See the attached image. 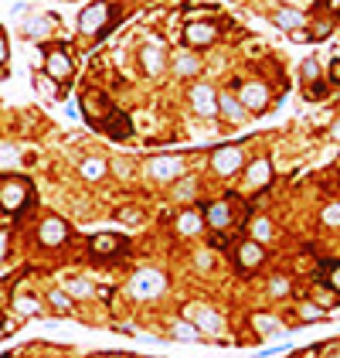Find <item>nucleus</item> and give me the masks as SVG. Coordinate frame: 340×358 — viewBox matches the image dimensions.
<instances>
[{"instance_id": "f3484780", "label": "nucleus", "mask_w": 340, "mask_h": 358, "mask_svg": "<svg viewBox=\"0 0 340 358\" xmlns=\"http://www.w3.org/2000/svg\"><path fill=\"white\" fill-rule=\"evenodd\" d=\"M218 113H221L228 123H242V120H249V109H245L242 99L232 96V92H221V96H218Z\"/></svg>"}, {"instance_id": "6ab92c4d", "label": "nucleus", "mask_w": 340, "mask_h": 358, "mask_svg": "<svg viewBox=\"0 0 340 358\" xmlns=\"http://www.w3.org/2000/svg\"><path fill=\"white\" fill-rule=\"evenodd\" d=\"M252 328L258 338H276V335H282V321H279L276 314H252Z\"/></svg>"}, {"instance_id": "2f4dec72", "label": "nucleus", "mask_w": 340, "mask_h": 358, "mask_svg": "<svg viewBox=\"0 0 340 358\" xmlns=\"http://www.w3.org/2000/svg\"><path fill=\"white\" fill-rule=\"evenodd\" d=\"M252 236H255V243H265V239L272 236V222L258 215V219H255V222H252Z\"/></svg>"}, {"instance_id": "79ce46f5", "label": "nucleus", "mask_w": 340, "mask_h": 358, "mask_svg": "<svg viewBox=\"0 0 340 358\" xmlns=\"http://www.w3.org/2000/svg\"><path fill=\"white\" fill-rule=\"evenodd\" d=\"M10 161H17V150L3 147V150H0V164H10Z\"/></svg>"}, {"instance_id": "7c9ffc66", "label": "nucleus", "mask_w": 340, "mask_h": 358, "mask_svg": "<svg viewBox=\"0 0 340 358\" xmlns=\"http://www.w3.org/2000/svg\"><path fill=\"white\" fill-rule=\"evenodd\" d=\"M194 191H197V181L184 178L177 188H173V198H177V201H187V198H194Z\"/></svg>"}, {"instance_id": "423d86ee", "label": "nucleus", "mask_w": 340, "mask_h": 358, "mask_svg": "<svg viewBox=\"0 0 340 358\" xmlns=\"http://www.w3.org/2000/svg\"><path fill=\"white\" fill-rule=\"evenodd\" d=\"M262 263H265V246L255 243V239H242L239 249H235V267H239V273L258 269Z\"/></svg>"}, {"instance_id": "0eeeda50", "label": "nucleus", "mask_w": 340, "mask_h": 358, "mask_svg": "<svg viewBox=\"0 0 340 358\" xmlns=\"http://www.w3.org/2000/svg\"><path fill=\"white\" fill-rule=\"evenodd\" d=\"M201 212H204V222H208L211 232H225V229L235 222V212H232V201H228V198L211 201V205H204Z\"/></svg>"}, {"instance_id": "5701e85b", "label": "nucleus", "mask_w": 340, "mask_h": 358, "mask_svg": "<svg viewBox=\"0 0 340 358\" xmlns=\"http://www.w3.org/2000/svg\"><path fill=\"white\" fill-rule=\"evenodd\" d=\"M170 338H180V342H201L204 335L197 331V324H194V321H184V317H180V321H173V324H170Z\"/></svg>"}, {"instance_id": "09e8293b", "label": "nucleus", "mask_w": 340, "mask_h": 358, "mask_svg": "<svg viewBox=\"0 0 340 358\" xmlns=\"http://www.w3.org/2000/svg\"><path fill=\"white\" fill-rule=\"evenodd\" d=\"M3 335H7V328H3V324H0V338H3Z\"/></svg>"}, {"instance_id": "f03ea898", "label": "nucleus", "mask_w": 340, "mask_h": 358, "mask_svg": "<svg viewBox=\"0 0 340 358\" xmlns=\"http://www.w3.org/2000/svg\"><path fill=\"white\" fill-rule=\"evenodd\" d=\"M24 205H31V181L0 178V208L3 212H21Z\"/></svg>"}, {"instance_id": "72a5a7b5", "label": "nucleus", "mask_w": 340, "mask_h": 358, "mask_svg": "<svg viewBox=\"0 0 340 358\" xmlns=\"http://www.w3.org/2000/svg\"><path fill=\"white\" fill-rule=\"evenodd\" d=\"M330 31H334V21H330V17H320V21H317V24L310 27V34H313L317 41H324V38H327Z\"/></svg>"}, {"instance_id": "a878e982", "label": "nucleus", "mask_w": 340, "mask_h": 358, "mask_svg": "<svg viewBox=\"0 0 340 358\" xmlns=\"http://www.w3.org/2000/svg\"><path fill=\"white\" fill-rule=\"evenodd\" d=\"M48 307H51L55 314H72V297H69L65 290H51V293H48Z\"/></svg>"}, {"instance_id": "cd10ccee", "label": "nucleus", "mask_w": 340, "mask_h": 358, "mask_svg": "<svg viewBox=\"0 0 340 358\" xmlns=\"http://www.w3.org/2000/svg\"><path fill=\"white\" fill-rule=\"evenodd\" d=\"M296 311H300V321H324V317H327V311H324L317 300H303Z\"/></svg>"}, {"instance_id": "1a4fd4ad", "label": "nucleus", "mask_w": 340, "mask_h": 358, "mask_svg": "<svg viewBox=\"0 0 340 358\" xmlns=\"http://www.w3.org/2000/svg\"><path fill=\"white\" fill-rule=\"evenodd\" d=\"M82 113H85V120H88L92 126H102V120L112 113V102H109V99H106L99 89H95V92L88 89L82 96Z\"/></svg>"}, {"instance_id": "de8ad7c7", "label": "nucleus", "mask_w": 340, "mask_h": 358, "mask_svg": "<svg viewBox=\"0 0 340 358\" xmlns=\"http://www.w3.org/2000/svg\"><path fill=\"white\" fill-rule=\"evenodd\" d=\"M330 137H337V140H340V120L334 123V126H330Z\"/></svg>"}, {"instance_id": "e433bc0d", "label": "nucleus", "mask_w": 340, "mask_h": 358, "mask_svg": "<svg viewBox=\"0 0 340 358\" xmlns=\"http://www.w3.org/2000/svg\"><path fill=\"white\" fill-rule=\"evenodd\" d=\"M320 219H324V225H330V229H337V225H340V205H327Z\"/></svg>"}, {"instance_id": "49530a36", "label": "nucleus", "mask_w": 340, "mask_h": 358, "mask_svg": "<svg viewBox=\"0 0 340 358\" xmlns=\"http://www.w3.org/2000/svg\"><path fill=\"white\" fill-rule=\"evenodd\" d=\"M3 253H7V236L0 232V260H3Z\"/></svg>"}, {"instance_id": "7ed1b4c3", "label": "nucleus", "mask_w": 340, "mask_h": 358, "mask_svg": "<svg viewBox=\"0 0 340 358\" xmlns=\"http://www.w3.org/2000/svg\"><path fill=\"white\" fill-rule=\"evenodd\" d=\"M167 290V276L160 273V269H140L136 276H133V283H130V293L136 297V300H154V297H160Z\"/></svg>"}, {"instance_id": "2eb2a0df", "label": "nucleus", "mask_w": 340, "mask_h": 358, "mask_svg": "<svg viewBox=\"0 0 340 358\" xmlns=\"http://www.w3.org/2000/svg\"><path fill=\"white\" fill-rule=\"evenodd\" d=\"M191 106H194L197 116L211 120V116H218V92L211 89V86H194L191 89Z\"/></svg>"}, {"instance_id": "412c9836", "label": "nucleus", "mask_w": 340, "mask_h": 358, "mask_svg": "<svg viewBox=\"0 0 340 358\" xmlns=\"http://www.w3.org/2000/svg\"><path fill=\"white\" fill-rule=\"evenodd\" d=\"M269 181H272V164L265 161V157H258L249 164V184L252 188H269Z\"/></svg>"}, {"instance_id": "c756f323", "label": "nucleus", "mask_w": 340, "mask_h": 358, "mask_svg": "<svg viewBox=\"0 0 340 358\" xmlns=\"http://www.w3.org/2000/svg\"><path fill=\"white\" fill-rule=\"evenodd\" d=\"M41 307H45V304L34 300V297H27V293H24V297H14V311H17V314H41Z\"/></svg>"}, {"instance_id": "a19ab883", "label": "nucleus", "mask_w": 340, "mask_h": 358, "mask_svg": "<svg viewBox=\"0 0 340 358\" xmlns=\"http://www.w3.org/2000/svg\"><path fill=\"white\" fill-rule=\"evenodd\" d=\"M116 219H126V222H140V212H136V208H119V212H116Z\"/></svg>"}, {"instance_id": "9b49d317", "label": "nucleus", "mask_w": 340, "mask_h": 358, "mask_svg": "<svg viewBox=\"0 0 340 358\" xmlns=\"http://www.w3.org/2000/svg\"><path fill=\"white\" fill-rule=\"evenodd\" d=\"M38 239H41V246H48V249L62 246V243L69 239V222L58 219V215H48V219L41 222V229H38Z\"/></svg>"}, {"instance_id": "4468645a", "label": "nucleus", "mask_w": 340, "mask_h": 358, "mask_svg": "<svg viewBox=\"0 0 340 358\" xmlns=\"http://www.w3.org/2000/svg\"><path fill=\"white\" fill-rule=\"evenodd\" d=\"M45 72H48L55 82H65V79H72V58H69V52H65V48H48Z\"/></svg>"}, {"instance_id": "6e6552de", "label": "nucleus", "mask_w": 340, "mask_h": 358, "mask_svg": "<svg viewBox=\"0 0 340 358\" xmlns=\"http://www.w3.org/2000/svg\"><path fill=\"white\" fill-rule=\"evenodd\" d=\"M215 41H218V27L211 21H194V24L184 27V45L187 48H208Z\"/></svg>"}, {"instance_id": "393cba45", "label": "nucleus", "mask_w": 340, "mask_h": 358, "mask_svg": "<svg viewBox=\"0 0 340 358\" xmlns=\"http://www.w3.org/2000/svg\"><path fill=\"white\" fill-rule=\"evenodd\" d=\"M65 293L69 297H95V287L88 280H82V276H69L65 280Z\"/></svg>"}, {"instance_id": "4be33fe9", "label": "nucleus", "mask_w": 340, "mask_h": 358, "mask_svg": "<svg viewBox=\"0 0 340 358\" xmlns=\"http://www.w3.org/2000/svg\"><path fill=\"white\" fill-rule=\"evenodd\" d=\"M272 24L276 27H286V31H296V27H303V14L293 10V7H282V10L272 14Z\"/></svg>"}, {"instance_id": "f704fd0d", "label": "nucleus", "mask_w": 340, "mask_h": 358, "mask_svg": "<svg viewBox=\"0 0 340 358\" xmlns=\"http://www.w3.org/2000/svg\"><path fill=\"white\" fill-rule=\"evenodd\" d=\"M300 72H303V82H306V86H310V82H320V65H317L313 58H306Z\"/></svg>"}, {"instance_id": "f8f14e48", "label": "nucleus", "mask_w": 340, "mask_h": 358, "mask_svg": "<svg viewBox=\"0 0 340 358\" xmlns=\"http://www.w3.org/2000/svg\"><path fill=\"white\" fill-rule=\"evenodd\" d=\"M239 99H242V106H245L249 113H262L272 96H269V86H265V82H242V86H239Z\"/></svg>"}, {"instance_id": "37998d69", "label": "nucleus", "mask_w": 340, "mask_h": 358, "mask_svg": "<svg viewBox=\"0 0 340 358\" xmlns=\"http://www.w3.org/2000/svg\"><path fill=\"white\" fill-rule=\"evenodd\" d=\"M330 82H337V86H340V58L330 65Z\"/></svg>"}, {"instance_id": "ddd939ff", "label": "nucleus", "mask_w": 340, "mask_h": 358, "mask_svg": "<svg viewBox=\"0 0 340 358\" xmlns=\"http://www.w3.org/2000/svg\"><path fill=\"white\" fill-rule=\"evenodd\" d=\"M194 324L204 338H221V331H225V317L215 307H194Z\"/></svg>"}, {"instance_id": "8fccbe9b", "label": "nucleus", "mask_w": 340, "mask_h": 358, "mask_svg": "<svg viewBox=\"0 0 340 358\" xmlns=\"http://www.w3.org/2000/svg\"><path fill=\"white\" fill-rule=\"evenodd\" d=\"M3 76H7V72H3V65H0V82H3Z\"/></svg>"}, {"instance_id": "58836bf2", "label": "nucleus", "mask_w": 340, "mask_h": 358, "mask_svg": "<svg viewBox=\"0 0 340 358\" xmlns=\"http://www.w3.org/2000/svg\"><path fill=\"white\" fill-rule=\"evenodd\" d=\"M34 82H38V92H45V96H58V92H55V86H51V82H55V79H51V76H48V72H45V76H38V79H34Z\"/></svg>"}, {"instance_id": "3c124183", "label": "nucleus", "mask_w": 340, "mask_h": 358, "mask_svg": "<svg viewBox=\"0 0 340 358\" xmlns=\"http://www.w3.org/2000/svg\"><path fill=\"white\" fill-rule=\"evenodd\" d=\"M303 358H313V355H303Z\"/></svg>"}, {"instance_id": "c03bdc74", "label": "nucleus", "mask_w": 340, "mask_h": 358, "mask_svg": "<svg viewBox=\"0 0 340 358\" xmlns=\"http://www.w3.org/2000/svg\"><path fill=\"white\" fill-rule=\"evenodd\" d=\"M211 246L221 249V246H225V236H221V232H211Z\"/></svg>"}, {"instance_id": "9d476101", "label": "nucleus", "mask_w": 340, "mask_h": 358, "mask_svg": "<svg viewBox=\"0 0 340 358\" xmlns=\"http://www.w3.org/2000/svg\"><path fill=\"white\" fill-rule=\"evenodd\" d=\"M147 171H150V178H154V181H177L180 175H184V161H180V157H173V154L150 157Z\"/></svg>"}, {"instance_id": "ea45409f", "label": "nucleus", "mask_w": 340, "mask_h": 358, "mask_svg": "<svg viewBox=\"0 0 340 358\" xmlns=\"http://www.w3.org/2000/svg\"><path fill=\"white\" fill-rule=\"evenodd\" d=\"M327 96V82H310L306 86V99H324Z\"/></svg>"}, {"instance_id": "aec40b11", "label": "nucleus", "mask_w": 340, "mask_h": 358, "mask_svg": "<svg viewBox=\"0 0 340 358\" xmlns=\"http://www.w3.org/2000/svg\"><path fill=\"white\" fill-rule=\"evenodd\" d=\"M140 62H143V69H147L150 76H157V72L164 69V45H160V41H154V48L147 45V48L140 52Z\"/></svg>"}, {"instance_id": "20e7f679", "label": "nucleus", "mask_w": 340, "mask_h": 358, "mask_svg": "<svg viewBox=\"0 0 340 358\" xmlns=\"http://www.w3.org/2000/svg\"><path fill=\"white\" fill-rule=\"evenodd\" d=\"M126 249H130V243H126L123 236H112V232H99V236L88 239L92 260H116V256H123Z\"/></svg>"}, {"instance_id": "c85d7f7f", "label": "nucleus", "mask_w": 340, "mask_h": 358, "mask_svg": "<svg viewBox=\"0 0 340 358\" xmlns=\"http://www.w3.org/2000/svg\"><path fill=\"white\" fill-rule=\"evenodd\" d=\"M48 27H51V17H31V21L24 24V34H27V38H45Z\"/></svg>"}, {"instance_id": "473e14b6", "label": "nucleus", "mask_w": 340, "mask_h": 358, "mask_svg": "<svg viewBox=\"0 0 340 358\" xmlns=\"http://www.w3.org/2000/svg\"><path fill=\"white\" fill-rule=\"evenodd\" d=\"M289 290H293V283L286 276H272V283H269V293L272 297H289Z\"/></svg>"}, {"instance_id": "b1692460", "label": "nucleus", "mask_w": 340, "mask_h": 358, "mask_svg": "<svg viewBox=\"0 0 340 358\" xmlns=\"http://www.w3.org/2000/svg\"><path fill=\"white\" fill-rule=\"evenodd\" d=\"M173 72H177V76H197V72H201V62H197L191 52H184V55L173 58Z\"/></svg>"}, {"instance_id": "4c0bfd02", "label": "nucleus", "mask_w": 340, "mask_h": 358, "mask_svg": "<svg viewBox=\"0 0 340 358\" xmlns=\"http://www.w3.org/2000/svg\"><path fill=\"white\" fill-rule=\"evenodd\" d=\"M334 293H337V290H317V293H313V300H317V304L327 311V307H334V300H337Z\"/></svg>"}, {"instance_id": "39448f33", "label": "nucleus", "mask_w": 340, "mask_h": 358, "mask_svg": "<svg viewBox=\"0 0 340 358\" xmlns=\"http://www.w3.org/2000/svg\"><path fill=\"white\" fill-rule=\"evenodd\" d=\"M211 168H215V175H239L242 168H245V157H242V147H218L215 154H211Z\"/></svg>"}, {"instance_id": "a211bd4d", "label": "nucleus", "mask_w": 340, "mask_h": 358, "mask_svg": "<svg viewBox=\"0 0 340 358\" xmlns=\"http://www.w3.org/2000/svg\"><path fill=\"white\" fill-rule=\"evenodd\" d=\"M204 225H208V222H204V212H197V208L177 215V232H180V236H197Z\"/></svg>"}, {"instance_id": "c9c22d12", "label": "nucleus", "mask_w": 340, "mask_h": 358, "mask_svg": "<svg viewBox=\"0 0 340 358\" xmlns=\"http://www.w3.org/2000/svg\"><path fill=\"white\" fill-rule=\"evenodd\" d=\"M324 276H327L330 290H337L340 293V263H324Z\"/></svg>"}, {"instance_id": "dca6fc26", "label": "nucleus", "mask_w": 340, "mask_h": 358, "mask_svg": "<svg viewBox=\"0 0 340 358\" xmlns=\"http://www.w3.org/2000/svg\"><path fill=\"white\" fill-rule=\"evenodd\" d=\"M106 137H112V140H126V137H133V120L126 116V113H119V109H112L106 120H102V126H99Z\"/></svg>"}, {"instance_id": "f257e3e1", "label": "nucleus", "mask_w": 340, "mask_h": 358, "mask_svg": "<svg viewBox=\"0 0 340 358\" xmlns=\"http://www.w3.org/2000/svg\"><path fill=\"white\" fill-rule=\"evenodd\" d=\"M112 24H116L112 21V3H106V0L88 3V7H82V14H79V31L82 34H92V38H106Z\"/></svg>"}, {"instance_id": "bb28decb", "label": "nucleus", "mask_w": 340, "mask_h": 358, "mask_svg": "<svg viewBox=\"0 0 340 358\" xmlns=\"http://www.w3.org/2000/svg\"><path fill=\"white\" fill-rule=\"evenodd\" d=\"M106 161L102 157H88V161H82V178L88 181H99V178H106Z\"/></svg>"}, {"instance_id": "a18cd8bd", "label": "nucleus", "mask_w": 340, "mask_h": 358, "mask_svg": "<svg viewBox=\"0 0 340 358\" xmlns=\"http://www.w3.org/2000/svg\"><path fill=\"white\" fill-rule=\"evenodd\" d=\"M3 62H7V38L0 34V65H3Z\"/></svg>"}]
</instances>
